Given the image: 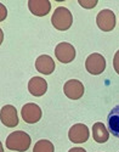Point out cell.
<instances>
[{"mask_svg": "<svg viewBox=\"0 0 119 152\" xmlns=\"http://www.w3.org/2000/svg\"><path fill=\"white\" fill-rule=\"evenodd\" d=\"M113 67H114V71L119 74V50L115 53L114 55V58H113Z\"/></svg>", "mask_w": 119, "mask_h": 152, "instance_id": "cell-17", "label": "cell"}, {"mask_svg": "<svg viewBox=\"0 0 119 152\" xmlns=\"http://www.w3.org/2000/svg\"><path fill=\"white\" fill-rule=\"evenodd\" d=\"M0 119H1V123L4 125L9 126V128H15L18 124V116H17L16 108L11 105H5L1 108Z\"/></svg>", "mask_w": 119, "mask_h": 152, "instance_id": "cell-9", "label": "cell"}, {"mask_svg": "<svg viewBox=\"0 0 119 152\" xmlns=\"http://www.w3.org/2000/svg\"><path fill=\"white\" fill-rule=\"evenodd\" d=\"M56 58L62 63H69L75 57V49L69 43H60L55 48Z\"/></svg>", "mask_w": 119, "mask_h": 152, "instance_id": "cell-7", "label": "cell"}, {"mask_svg": "<svg viewBox=\"0 0 119 152\" xmlns=\"http://www.w3.org/2000/svg\"><path fill=\"white\" fill-rule=\"evenodd\" d=\"M28 90L33 96H43L47 90V83L42 77H34L28 83Z\"/></svg>", "mask_w": 119, "mask_h": 152, "instance_id": "cell-11", "label": "cell"}, {"mask_svg": "<svg viewBox=\"0 0 119 152\" xmlns=\"http://www.w3.org/2000/svg\"><path fill=\"white\" fill-rule=\"evenodd\" d=\"M51 23L57 31H67L73 23V16L68 9L63 6L57 7L51 17Z\"/></svg>", "mask_w": 119, "mask_h": 152, "instance_id": "cell-2", "label": "cell"}, {"mask_svg": "<svg viewBox=\"0 0 119 152\" xmlns=\"http://www.w3.org/2000/svg\"><path fill=\"white\" fill-rule=\"evenodd\" d=\"M54 144L49 140H39L33 148V152H54Z\"/></svg>", "mask_w": 119, "mask_h": 152, "instance_id": "cell-15", "label": "cell"}, {"mask_svg": "<svg viewBox=\"0 0 119 152\" xmlns=\"http://www.w3.org/2000/svg\"><path fill=\"white\" fill-rule=\"evenodd\" d=\"M96 23L102 32H111L115 27V15L111 10H101L96 17Z\"/></svg>", "mask_w": 119, "mask_h": 152, "instance_id": "cell-4", "label": "cell"}, {"mask_svg": "<svg viewBox=\"0 0 119 152\" xmlns=\"http://www.w3.org/2000/svg\"><path fill=\"white\" fill-rule=\"evenodd\" d=\"M63 93L71 100H79L84 94V85L77 79L67 80L63 85Z\"/></svg>", "mask_w": 119, "mask_h": 152, "instance_id": "cell-5", "label": "cell"}, {"mask_svg": "<svg viewBox=\"0 0 119 152\" xmlns=\"http://www.w3.org/2000/svg\"><path fill=\"white\" fill-rule=\"evenodd\" d=\"M31 136L21 130L11 133L7 139H6V147L9 150H14V151H18V152H24L27 151L31 146Z\"/></svg>", "mask_w": 119, "mask_h": 152, "instance_id": "cell-1", "label": "cell"}, {"mask_svg": "<svg viewBox=\"0 0 119 152\" xmlns=\"http://www.w3.org/2000/svg\"><path fill=\"white\" fill-rule=\"evenodd\" d=\"M89 136H90L89 128L85 124H82V123L74 124L69 129V133H68L69 140L75 144H83V142L88 141Z\"/></svg>", "mask_w": 119, "mask_h": 152, "instance_id": "cell-8", "label": "cell"}, {"mask_svg": "<svg viewBox=\"0 0 119 152\" xmlns=\"http://www.w3.org/2000/svg\"><path fill=\"white\" fill-rule=\"evenodd\" d=\"M108 126H110V132L119 137V105L113 107L112 111L110 112L108 115Z\"/></svg>", "mask_w": 119, "mask_h": 152, "instance_id": "cell-14", "label": "cell"}, {"mask_svg": "<svg viewBox=\"0 0 119 152\" xmlns=\"http://www.w3.org/2000/svg\"><path fill=\"white\" fill-rule=\"evenodd\" d=\"M79 4H80V6L85 7V9H92V7H95L97 5V0H79L78 1Z\"/></svg>", "mask_w": 119, "mask_h": 152, "instance_id": "cell-16", "label": "cell"}, {"mask_svg": "<svg viewBox=\"0 0 119 152\" xmlns=\"http://www.w3.org/2000/svg\"><path fill=\"white\" fill-rule=\"evenodd\" d=\"M68 152H86V151H85V148H82V147H73Z\"/></svg>", "mask_w": 119, "mask_h": 152, "instance_id": "cell-18", "label": "cell"}, {"mask_svg": "<svg viewBox=\"0 0 119 152\" xmlns=\"http://www.w3.org/2000/svg\"><path fill=\"white\" fill-rule=\"evenodd\" d=\"M28 7L35 16H45L51 10V3L49 0H29Z\"/></svg>", "mask_w": 119, "mask_h": 152, "instance_id": "cell-10", "label": "cell"}, {"mask_svg": "<svg viewBox=\"0 0 119 152\" xmlns=\"http://www.w3.org/2000/svg\"><path fill=\"white\" fill-rule=\"evenodd\" d=\"M35 68L43 74H51L55 69V62L49 55H42L35 61Z\"/></svg>", "mask_w": 119, "mask_h": 152, "instance_id": "cell-12", "label": "cell"}, {"mask_svg": "<svg viewBox=\"0 0 119 152\" xmlns=\"http://www.w3.org/2000/svg\"><path fill=\"white\" fill-rule=\"evenodd\" d=\"M92 136H94V140L99 144H103L110 139V133L106 129V126L103 123L97 122L92 125Z\"/></svg>", "mask_w": 119, "mask_h": 152, "instance_id": "cell-13", "label": "cell"}, {"mask_svg": "<svg viewBox=\"0 0 119 152\" xmlns=\"http://www.w3.org/2000/svg\"><path fill=\"white\" fill-rule=\"evenodd\" d=\"M85 68L89 73L97 75L101 74L104 68H106V60L102 55L100 54H91L88 56L86 61H85Z\"/></svg>", "mask_w": 119, "mask_h": 152, "instance_id": "cell-3", "label": "cell"}, {"mask_svg": "<svg viewBox=\"0 0 119 152\" xmlns=\"http://www.w3.org/2000/svg\"><path fill=\"white\" fill-rule=\"evenodd\" d=\"M21 115H22V118L26 123L28 124H34L37 122L40 121L42 118V110L37 104H26L22 110H21Z\"/></svg>", "mask_w": 119, "mask_h": 152, "instance_id": "cell-6", "label": "cell"}]
</instances>
